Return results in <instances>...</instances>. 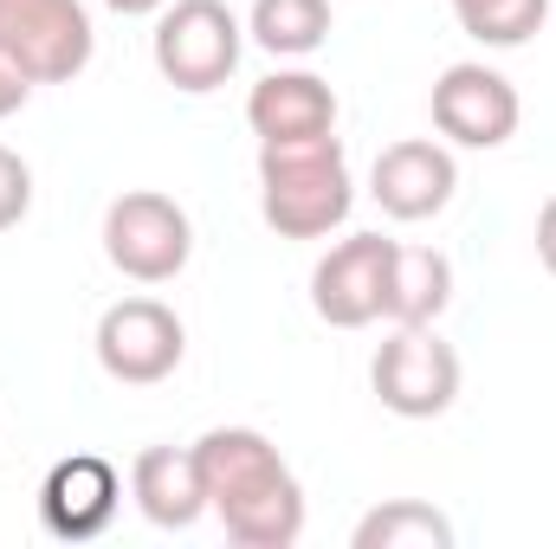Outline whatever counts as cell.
I'll return each mask as SVG.
<instances>
[{
    "instance_id": "1",
    "label": "cell",
    "mask_w": 556,
    "mask_h": 549,
    "mask_svg": "<svg viewBox=\"0 0 556 549\" xmlns=\"http://www.w3.org/2000/svg\"><path fill=\"white\" fill-rule=\"evenodd\" d=\"M207 511L240 549H291L304 537V485L260 426H207L194 439Z\"/></svg>"
},
{
    "instance_id": "2",
    "label": "cell",
    "mask_w": 556,
    "mask_h": 549,
    "mask_svg": "<svg viewBox=\"0 0 556 549\" xmlns=\"http://www.w3.org/2000/svg\"><path fill=\"white\" fill-rule=\"evenodd\" d=\"M356 207L343 137L260 142V214L278 240H324Z\"/></svg>"
},
{
    "instance_id": "3",
    "label": "cell",
    "mask_w": 556,
    "mask_h": 549,
    "mask_svg": "<svg viewBox=\"0 0 556 549\" xmlns=\"http://www.w3.org/2000/svg\"><path fill=\"white\" fill-rule=\"evenodd\" d=\"M155 72L188 91V98H207L220 91L233 72H240V52H247V26L227 0H168L155 13Z\"/></svg>"
},
{
    "instance_id": "4",
    "label": "cell",
    "mask_w": 556,
    "mask_h": 549,
    "mask_svg": "<svg viewBox=\"0 0 556 549\" xmlns=\"http://www.w3.org/2000/svg\"><path fill=\"white\" fill-rule=\"evenodd\" d=\"M104 259L137 284H168L194 259V220L175 194L130 188L104 207Z\"/></svg>"
},
{
    "instance_id": "5",
    "label": "cell",
    "mask_w": 556,
    "mask_h": 549,
    "mask_svg": "<svg viewBox=\"0 0 556 549\" xmlns=\"http://www.w3.org/2000/svg\"><path fill=\"white\" fill-rule=\"evenodd\" d=\"M0 52L33 85H72L91 65L98 33L85 0H0Z\"/></svg>"
},
{
    "instance_id": "6",
    "label": "cell",
    "mask_w": 556,
    "mask_h": 549,
    "mask_svg": "<svg viewBox=\"0 0 556 549\" xmlns=\"http://www.w3.org/2000/svg\"><path fill=\"white\" fill-rule=\"evenodd\" d=\"M369 388L402 420H433L459 401V356L433 323H395V336L369 362Z\"/></svg>"
},
{
    "instance_id": "7",
    "label": "cell",
    "mask_w": 556,
    "mask_h": 549,
    "mask_svg": "<svg viewBox=\"0 0 556 549\" xmlns=\"http://www.w3.org/2000/svg\"><path fill=\"white\" fill-rule=\"evenodd\" d=\"M98 369L124 388H155L181 369L188 356V330L162 297H117L98 317Z\"/></svg>"
},
{
    "instance_id": "8",
    "label": "cell",
    "mask_w": 556,
    "mask_h": 549,
    "mask_svg": "<svg viewBox=\"0 0 556 549\" xmlns=\"http://www.w3.org/2000/svg\"><path fill=\"white\" fill-rule=\"evenodd\" d=\"M427 111H433V130L446 142H459V149H505V142L518 137V117H525L518 85H511L505 72L479 65V59L446 65V72L433 78Z\"/></svg>"
},
{
    "instance_id": "9",
    "label": "cell",
    "mask_w": 556,
    "mask_h": 549,
    "mask_svg": "<svg viewBox=\"0 0 556 549\" xmlns=\"http://www.w3.org/2000/svg\"><path fill=\"white\" fill-rule=\"evenodd\" d=\"M389 266H395V240L382 233H350L343 246H330L311 272V310L330 330H369L389 310Z\"/></svg>"
},
{
    "instance_id": "10",
    "label": "cell",
    "mask_w": 556,
    "mask_h": 549,
    "mask_svg": "<svg viewBox=\"0 0 556 549\" xmlns=\"http://www.w3.org/2000/svg\"><path fill=\"white\" fill-rule=\"evenodd\" d=\"M124 505V472L104 459V452H72L46 472L39 485V524L59 537V544H91L111 531Z\"/></svg>"
},
{
    "instance_id": "11",
    "label": "cell",
    "mask_w": 556,
    "mask_h": 549,
    "mask_svg": "<svg viewBox=\"0 0 556 549\" xmlns=\"http://www.w3.org/2000/svg\"><path fill=\"white\" fill-rule=\"evenodd\" d=\"M459 188V162L453 149L433 137H402L389 142L369 168V194L389 220H433Z\"/></svg>"
},
{
    "instance_id": "12",
    "label": "cell",
    "mask_w": 556,
    "mask_h": 549,
    "mask_svg": "<svg viewBox=\"0 0 556 549\" xmlns=\"http://www.w3.org/2000/svg\"><path fill=\"white\" fill-rule=\"evenodd\" d=\"M247 124L260 142H311L337 137V91L317 72H273L247 98Z\"/></svg>"
},
{
    "instance_id": "13",
    "label": "cell",
    "mask_w": 556,
    "mask_h": 549,
    "mask_svg": "<svg viewBox=\"0 0 556 549\" xmlns=\"http://www.w3.org/2000/svg\"><path fill=\"white\" fill-rule=\"evenodd\" d=\"M130 498L155 531H188L207 511V485H201V459L194 446H142L130 465Z\"/></svg>"
},
{
    "instance_id": "14",
    "label": "cell",
    "mask_w": 556,
    "mask_h": 549,
    "mask_svg": "<svg viewBox=\"0 0 556 549\" xmlns=\"http://www.w3.org/2000/svg\"><path fill=\"white\" fill-rule=\"evenodd\" d=\"M453 304V259L433 246H402L395 240V266H389V323H433Z\"/></svg>"
},
{
    "instance_id": "15",
    "label": "cell",
    "mask_w": 556,
    "mask_h": 549,
    "mask_svg": "<svg viewBox=\"0 0 556 549\" xmlns=\"http://www.w3.org/2000/svg\"><path fill=\"white\" fill-rule=\"evenodd\" d=\"M247 39L273 59H311L330 39V0H253Z\"/></svg>"
},
{
    "instance_id": "16",
    "label": "cell",
    "mask_w": 556,
    "mask_h": 549,
    "mask_svg": "<svg viewBox=\"0 0 556 549\" xmlns=\"http://www.w3.org/2000/svg\"><path fill=\"white\" fill-rule=\"evenodd\" d=\"M350 549H453V518L420 498H389L350 531Z\"/></svg>"
},
{
    "instance_id": "17",
    "label": "cell",
    "mask_w": 556,
    "mask_h": 549,
    "mask_svg": "<svg viewBox=\"0 0 556 549\" xmlns=\"http://www.w3.org/2000/svg\"><path fill=\"white\" fill-rule=\"evenodd\" d=\"M459 33L492 46V52H511V46H531L551 20V0H446Z\"/></svg>"
},
{
    "instance_id": "18",
    "label": "cell",
    "mask_w": 556,
    "mask_h": 549,
    "mask_svg": "<svg viewBox=\"0 0 556 549\" xmlns=\"http://www.w3.org/2000/svg\"><path fill=\"white\" fill-rule=\"evenodd\" d=\"M33 214V168L0 142V233H13Z\"/></svg>"
},
{
    "instance_id": "19",
    "label": "cell",
    "mask_w": 556,
    "mask_h": 549,
    "mask_svg": "<svg viewBox=\"0 0 556 549\" xmlns=\"http://www.w3.org/2000/svg\"><path fill=\"white\" fill-rule=\"evenodd\" d=\"M26 98H33V78L0 52V117H13V111H26Z\"/></svg>"
},
{
    "instance_id": "20",
    "label": "cell",
    "mask_w": 556,
    "mask_h": 549,
    "mask_svg": "<svg viewBox=\"0 0 556 549\" xmlns=\"http://www.w3.org/2000/svg\"><path fill=\"white\" fill-rule=\"evenodd\" d=\"M538 259H544V272L556 278V194L538 207Z\"/></svg>"
},
{
    "instance_id": "21",
    "label": "cell",
    "mask_w": 556,
    "mask_h": 549,
    "mask_svg": "<svg viewBox=\"0 0 556 549\" xmlns=\"http://www.w3.org/2000/svg\"><path fill=\"white\" fill-rule=\"evenodd\" d=\"M111 13H124V20H142V13H162L168 0H104Z\"/></svg>"
}]
</instances>
